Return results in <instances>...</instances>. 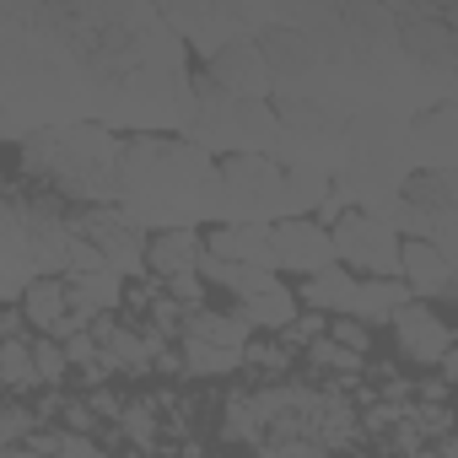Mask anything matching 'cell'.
Returning <instances> with one entry per match:
<instances>
[{
    "mask_svg": "<svg viewBox=\"0 0 458 458\" xmlns=\"http://www.w3.org/2000/svg\"><path fill=\"white\" fill-rule=\"evenodd\" d=\"M216 157L178 135H130L119 151V210L140 233H173V226H205Z\"/></svg>",
    "mask_w": 458,
    "mask_h": 458,
    "instance_id": "6da1fadb",
    "label": "cell"
},
{
    "mask_svg": "<svg viewBox=\"0 0 458 458\" xmlns=\"http://www.w3.org/2000/svg\"><path fill=\"white\" fill-rule=\"evenodd\" d=\"M17 151H22V173L33 183H44V194H55L60 205L98 210V205L119 199V151H124V135H114V130H103L92 119L38 130Z\"/></svg>",
    "mask_w": 458,
    "mask_h": 458,
    "instance_id": "7a4b0ae2",
    "label": "cell"
},
{
    "mask_svg": "<svg viewBox=\"0 0 458 458\" xmlns=\"http://www.w3.org/2000/svg\"><path fill=\"white\" fill-rule=\"evenodd\" d=\"M410 130L399 114H351L345 124V157L329 173V194L345 210H372L410 183Z\"/></svg>",
    "mask_w": 458,
    "mask_h": 458,
    "instance_id": "3957f363",
    "label": "cell"
},
{
    "mask_svg": "<svg viewBox=\"0 0 458 458\" xmlns=\"http://www.w3.org/2000/svg\"><path fill=\"white\" fill-rule=\"evenodd\" d=\"M189 146H199L205 157H270L276 151V108L270 103H243L226 98L216 87H205L194 76V119L178 135Z\"/></svg>",
    "mask_w": 458,
    "mask_h": 458,
    "instance_id": "277c9868",
    "label": "cell"
},
{
    "mask_svg": "<svg viewBox=\"0 0 458 458\" xmlns=\"http://www.w3.org/2000/svg\"><path fill=\"white\" fill-rule=\"evenodd\" d=\"M286 194V167L276 157H221L210 178V226H276Z\"/></svg>",
    "mask_w": 458,
    "mask_h": 458,
    "instance_id": "5b68a950",
    "label": "cell"
},
{
    "mask_svg": "<svg viewBox=\"0 0 458 458\" xmlns=\"http://www.w3.org/2000/svg\"><path fill=\"white\" fill-rule=\"evenodd\" d=\"M345 124L351 114L335 103H281L276 108V162L281 167H313L335 173L345 157Z\"/></svg>",
    "mask_w": 458,
    "mask_h": 458,
    "instance_id": "8992f818",
    "label": "cell"
},
{
    "mask_svg": "<svg viewBox=\"0 0 458 458\" xmlns=\"http://www.w3.org/2000/svg\"><path fill=\"white\" fill-rule=\"evenodd\" d=\"M329 249H335V265L351 270L356 281H399V238L367 210H345L329 226Z\"/></svg>",
    "mask_w": 458,
    "mask_h": 458,
    "instance_id": "52a82bcc",
    "label": "cell"
},
{
    "mask_svg": "<svg viewBox=\"0 0 458 458\" xmlns=\"http://www.w3.org/2000/svg\"><path fill=\"white\" fill-rule=\"evenodd\" d=\"M388 329H394L399 361L415 367V372H437V367L453 356V324L437 313V302H404V308L388 318Z\"/></svg>",
    "mask_w": 458,
    "mask_h": 458,
    "instance_id": "ba28073f",
    "label": "cell"
},
{
    "mask_svg": "<svg viewBox=\"0 0 458 458\" xmlns=\"http://www.w3.org/2000/svg\"><path fill=\"white\" fill-rule=\"evenodd\" d=\"M205 87L226 92V98H243V103H270V71H265V55H259V38H233L221 44L210 60H205Z\"/></svg>",
    "mask_w": 458,
    "mask_h": 458,
    "instance_id": "9c48e42d",
    "label": "cell"
},
{
    "mask_svg": "<svg viewBox=\"0 0 458 458\" xmlns=\"http://www.w3.org/2000/svg\"><path fill=\"white\" fill-rule=\"evenodd\" d=\"M335 265V249H329V233L313 221V216H297V221H276L270 226V270L276 276H318Z\"/></svg>",
    "mask_w": 458,
    "mask_h": 458,
    "instance_id": "30bf717a",
    "label": "cell"
},
{
    "mask_svg": "<svg viewBox=\"0 0 458 458\" xmlns=\"http://www.w3.org/2000/svg\"><path fill=\"white\" fill-rule=\"evenodd\" d=\"M410 130V167L415 173H453L458 167V103H431L404 119Z\"/></svg>",
    "mask_w": 458,
    "mask_h": 458,
    "instance_id": "8fae6325",
    "label": "cell"
},
{
    "mask_svg": "<svg viewBox=\"0 0 458 458\" xmlns=\"http://www.w3.org/2000/svg\"><path fill=\"white\" fill-rule=\"evenodd\" d=\"M92 335H98V351H103V367H108V377H114V372H119V377H146V372L157 367V351H162V340H157V335H146L140 324L98 318V324H92Z\"/></svg>",
    "mask_w": 458,
    "mask_h": 458,
    "instance_id": "7c38bea8",
    "label": "cell"
},
{
    "mask_svg": "<svg viewBox=\"0 0 458 458\" xmlns=\"http://www.w3.org/2000/svg\"><path fill=\"white\" fill-rule=\"evenodd\" d=\"M453 276H458V265H447L431 243H420V238L399 243V281H404L410 302H447Z\"/></svg>",
    "mask_w": 458,
    "mask_h": 458,
    "instance_id": "4fadbf2b",
    "label": "cell"
},
{
    "mask_svg": "<svg viewBox=\"0 0 458 458\" xmlns=\"http://www.w3.org/2000/svg\"><path fill=\"white\" fill-rule=\"evenodd\" d=\"M205 259V238L194 226H173V233H151L146 238V276L157 281H178V276H199Z\"/></svg>",
    "mask_w": 458,
    "mask_h": 458,
    "instance_id": "5bb4252c",
    "label": "cell"
},
{
    "mask_svg": "<svg viewBox=\"0 0 458 458\" xmlns=\"http://www.w3.org/2000/svg\"><path fill=\"white\" fill-rule=\"evenodd\" d=\"M205 254L226 259V265L270 270V226H210V233H205Z\"/></svg>",
    "mask_w": 458,
    "mask_h": 458,
    "instance_id": "9a60e30c",
    "label": "cell"
},
{
    "mask_svg": "<svg viewBox=\"0 0 458 458\" xmlns=\"http://www.w3.org/2000/svg\"><path fill=\"white\" fill-rule=\"evenodd\" d=\"M17 313H22V324H28V329H38V335H60V329H65V318H71L65 281H60V276H33V281H28V292L17 297Z\"/></svg>",
    "mask_w": 458,
    "mask_h": 458,
    "instance_id": "2e32d148",
    "label": "cell"
},
{
    "mask_svg": "<svg viewBox=\"0 0 458 458\" xmlns=\"http://www.w3.org/2000/svg\"><path fill=\"white\" fill-rule=\"evenodd\" d=\"M351 292H356V276L329 265V270H318V276H308L297 286V308L302 313H324V318H345L351 313Z\"/></svg>",
    "mask_w": 458,
    "mask_h": 458,
    "instance_id": "e0dca14e",
    "label": "cell"
},
{
    "mask_svg": "<svg viewBox=\"0 0 458 458\" xmlns=\"http://www.w3.org/2000/svg\"><path fill=\"white\" fill-rule=\"evenodd\" d=\"M404 302H410L404 281H356L351 313H345V318H356V324H367V329L377 335V329H388V318H394Z\"/></svg>",
    "mask_w": 458,
    "mask_h": 458,
    "instance_id": "ac0fdd59",
    "label": "cell"
},
{
    "mask_svg": "<svg viewBox=\"0 0 458 458\" xmlns=\"http://www.w3.org/2000/svg\"><path fill=\"white\" fill-rule=\"evenodd\" d=\"M233 313H238V318H243V324H249L254 335H281V329H286V324H292V318H297L302 308H297V292H292L286 281H276L270 292H259V297L238 302Z\"/></svg>",
    "mask_w": 458,
    "mask_h": 458,
    "instance_id": "d6986e66",
    "label": "cell"
},
{
    "mask_svg": "<svg viewBox=\"0 0 458 458\" xmlns=\"http://www.w3.org/2000/svg\"><path fill=\"white\" fill-rule=\"evenodd\" d=\"M162 431H167V420H162L157 399H124V410H119V420H114V437H119L130 453H157Z\"/></svg>",
    "mask_w": 458,
    "mask_h": 458,
    "instance_id": "ffe728a7",
    "label": "cell"
},
{
    "mask_svg": "<svg viewBox=\"0 0 458 458\" xmlns=\"http://www.w3.org/2000/svg\"><path fill=\"white\" fill-rule=\"evenodd\" d=\"M221 442H233V447H265V420H259V404L249 388H233L221 399Z\"/></svg>",
    "mask_w": 458,
    "mask_h": 458,
    "instance_id": "44dd1931",
    "label": "cell"
},
{
    "mask_svg": "<svg viewBox=\"0 0 458 458\" xmlns=\"http://www.w3.org/2000/svg\"><path fill=\"white\" fill-rule=\"evenodd\" d=\"M199 281L205 286H221L233 302H249V297H259V292H270L281 276H270V270H249V265H226V259H199Z\"/></svg>",
    "mask_w": 458,
    "mask_h": 458,
    "instance_id": "7402d4cb",
    "label": "cell"
},
{
    "mask_svg": "<svg viewBox=\"0 0 458 458\" xmlns=\"http://www.w3.org/2000/svg\"><path fill=\"white\" fill-rule=\"evenodd\" d=\"M329 199V173L313 167H286V194H281V221L297 216H318V205Z\"/></svg>",
    "mask_w": 458,
    "mask_h": 458,
    "instance_id": "603a6c76",
    "label": "cell"
},
{
    "mask_svg": "<svg viewBox=\"0 0 458 458\" xmlns=\"http://www.w3.org/2000/svg\"><path fill=\"white\" fill-rule=\"evenodd\" d=\"M404 199H415V205L431 210V216L458 210V173H410Z\"/></svg>",
    "mask_w": 458,
    "mask_h": 458,
    "instance_id": "cb8c5ba5",
    "label": "cell"
},
{
    "mask_svg": "<svg viewBox=\"0 0 458 458\" xmlns=\"http://www.w3.org/2000/svg\"><path fill=\"white\" fill-rule=\"evenodd\" d=\"M60 351H65V367H76L87 383H108V367H103V351H98V335L92 329L60 335Z\"/></svg>",
    "mask_w": 458,
    "mask_h": 458,
    "instance_id": "d4e9b609",
    "label": "cell"
},
{
    "mask_svg": "<svg viewBox=\"0 0 458 458\" xmlns=\"http://www.w3.org/2000/svg\"><path fill=\"white\" fill-rule=\"evenodd\" d=\"M28 345H33V372H38V388H60V383L71 377L60 340H55V335H28Z\"/></svg>",
    "mask_w": 458,
    "mask_h": 458,
    "instance_id": "484cf974",
    "label": "cell"
},
{
    "mask_svg": "<svg viewBox=\"0 0 458 458\" xmlns=\"http://www.w3.org/2000/svg\"><path fill=\"white\" fill-rule=\"evenodd\" d=\"M340 351H351V356H372V329L367 324H356V318H329V329H324Z\"/></svg>",
    "mask_w": 458,
    "mask_h": 458,
    "instance_id": "4316f807",
    "label": "cell"
},
{
    "mask_svg": "<svg viewBox=\"0 0 458 458\" xmlns=\"http://www.w3.org/2000/svg\"><path fill=\"white\" fill-rule=\"evenodd\" d=\"M162 292L183 308V313H199L205 302H210V286L199 281V276H178V281H162Z\"/></svg>",
    "mask_w": 458,
    "mask_h": 458,
    "instance_id": "83f0119b",
    "label": "cell"
},
{
    "mask_svg": "<svg viewBox=\"0 0 458 458\" xmlns=\"http://www.w3.org/2000/svg\"><path fill=\"white\" fill-rule=\"evenodd\" d=\"M60 431H81V437H98V431H103V420L87 410V399H71V394H65V399H60Z\"/></svg>",
    "mask_w": 458,
    "mask_h": 458,
    "instance_id": "f1b7e54d",
    "label": "cell"
},
{
    "mask_svg": "<svg viewBox=\"0 0 458 458\" xmlns=\"http://www.w3.org/2000/svg\"><path fill=\"white\" fill-rule=\"evenodd\" d=\"M259 453H265V458H329V453H324V447H318L313 437H286V442H265Z\"/></svg>",
    "mask_w": 458,
    "mask_h": 458,
    "instance_id": "f546056e",
    "label": "cell"
},
{
    "mask_svg": "<svg viewBox=\"0 0 458 458\" xmlns=\"http://www.w3.org/2000/svg\"><path fill=\"white\" fill-rule=\"evenodd\" d=\"M87 410H92L98 420H119V410H124V394H119V388H103V383H98V388L87 394Z\"/></svg>",
    "mask_w": 458,
    "mask_h": 458,
    "instance_id": "4dcf8cb0",
    "label": "cell"
},
{
    "mask_svg": "<svg viewBox=\"0 0 458 458\" xmlns=\"http://www.w3.org/2000/svg\"><path fill=\"white\" fill-rule=\"evenodd\" d=\"M17 335H28L22 313H17V308H0V340H17Z\"/></svg>",
    "mask_w": 458,
    "mask_h": 458,
    "instance_id": "1f68e13d",
    "label": "cell"
},
{
    "mask_svg": "<svg viewBox=\"0 0 458 458\" xmlns=\"http://www.w3.org/2000/svg\"><path fill=\"white\" fill-rule=\"evenodd\" d=\"M0 458H44V453H33V447L22 442V447H6V453H0Z\"/></svg>",
    "mask_w": 458,
    "mask_h": 458,
    "instance_id": "d6a6232c",
    "label": "cell"
},
{
    "mask_svg": "<svg viewBox=\"0 0 458 458\" xmlns=\"http://www.w3.org/2000/svg\"><path fill=\"white\" fill-rule=\"evenodd\" d=\"M119 458H167V453H130V447H124Z\"/></svg>",
    "mask_w": 458,
    "mask_h": 458,
    "instance_id": "836d02e7",
    "label": "cell"
},
{
    "mask_svg": "<svg viewBox=\"0 0 458 458\" xmlns=\"http://www.w3.org/2000/svg\"><path fill=\"white\" fill-rule=\"evenodd\" d=\"M340 458H367V453H340Z\"/></svg>",
    "mask_w": 458,
    "mask_h": 458,
    "instance_id": "e575fe53",
    "label": "cell"
},
{
    "mask_svg": "<svg viewBox=\"0 0 458 458\" xmlns=\"http://www.w3.org/2000/svg\"><path fill=\"white\" fill-rule=\"evenodd\" d=\"M0 189H6V178H0Z\"/></svg>",
    "mask_w": 458,
    "mask_h": 458,
    "instance_id": "d590c367",
    "label": "cell"
}]
</instances>
